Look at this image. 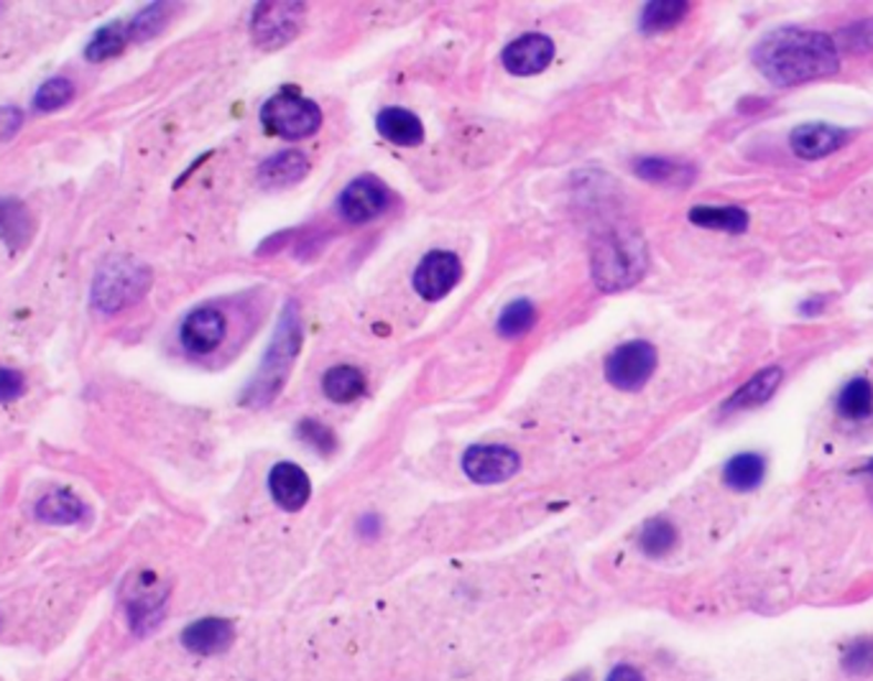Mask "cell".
<instances>
[{"label":"cell","instance_id":"cell-29","mask_svg":"<svg viewBox=\"0 0 873 681\" xmlns=\"http://www.w3.org/2000/svg\"><path fill=\"white\" fill-rule=\"evenodd\" d=\"M638 546L646 556H667L677 546V528L667 518H652L638 534Z\"/></svg>","mask_w":873,"mask_h":681},{"label":"cell","instance_id":"cell-20","mask_svg":"<svg viewBox=\"0 0 873 681\" xmlns=\"http://www.w3.org/2000/svg\"><path fill=\"white\" fill-rule=\"evenodd\" d=\"M781 378H784V373H781V368H777V365L775 368L759 370L754 378H748L726 404H723V413L746 411V409H756V406H763L777 394Z\"/></svg>","mask_w":873,"mask_h":681},{"label":"cell","instance_id":"cell-28","mask_svg":"<svg viewBox=\"0 0 873 681\" xmlns=\"http://www.w3.org/2000/svg\"><path fill=\"white\" fill-rule=\"evenodd\" d=\"M128 44H131L128 23H111V27L100 29L95 33L93 41H90L85 49V56L90 62H105L118 56Z\"/></svg>","mask_w":873,"mask_h":681},{"label":"cell","instance_id":"cell-21","mask_svg":"<svg viewBox=\"0 0 873 681\" xmlns=\"http://www.w3.org/2000/svg\"><path fill=\"white\" fill-rule=\"evenodd\" d=\"M376 130L388 144L414 148L424 140V126L417 115L404 111V107H386L376 115Z\"/></svg>","mask_w":873,"mask_h":681},{"label":"cell","instance_id":"cell-33","mask_svg":"<svg viewBox=\"0 0 873 681\" xmlns=\"http://www.w3.org/2000/svg\"><path fill=\"white\" fill-rule=\"evenodd\" d=\"M835 46L838 52L845 49L851 54H869L873 52V19H863L855 23H848L841 31L835 33Z\"/></svg>","mask_w":873,"mask_h":681},{"label":"cell","instance_id":"cell-11","mask_svg":"<svg viewBox=\"0 0 873 681\" xmlns=\"http://www.w3.org/2000/svg\"><path fill=\"white\" fill-rule=\"evenodd\" d=\"M463 279V263L450 251H432L414 271V289L424 302H439Z\"/></svg>","mask_w":873,"mask_h":681},{"label":"cell","instance_id":"cell-41","mask_svg":"<svg viewBox=\"0 0 873 681\" xmlns=\"http://www.w3.org/2000/svg\"><path fill=\"white\" fill-rule=\"evenodd\" d=\"M869 472H871V475H873V460L869 462Z\"/></svg>","mask_w":873,"mask_h":681},{"label":"cell","instance_id":"cell-38","mask_svg":"<svg viewBox=\"0 0 873 681\" xmlns=\"http://www.w3.org/2000/svg\"><path fill=\"white\" fill-rule=\"evenodd\" d=\"M609 681H644V674L636 667H631V663H621V667L611 671Z\"/></svg>","mask_w":873,"mask_h":681},{"label":"cell","instance_id":"cell-18","mask_svg":"<svg viewBox=\"0 0 873 681\" xmlns=\"http://www.w3.org/2000/svg\"><path fill=\"white\" fill-rule=\"evenodd\" d=\"M33 230H37V220H33L31 210L21 199H0V240H3L11 251L27 248L33 238Z\"/></svg>","mask_w":873,"mask_h":681},{"label":"cell","instance_id":"cell-25","mask_svg":"<svg viewBox=\"0 0 873 681\" xmlns=\"http://www.w3.org/2000/svg\"><path fill=\"white\" fill-rule=\"evenodd\" d=\"M365 376L363 370H357L355 365H337L330 368L322 378V390L330 401L335 404H353L355 398L365 394Z\"/></svg>","mask_w":873,"mask_h":681},{"label":"cell","instance_id":"cell-8","mask_svg":"<svg viewBox=\"0 0 873 681\" xmlns=\"http://www.w3.org/2000/svg\"><path fill=\"white\" fill-rule=\"evenodd\" d=\"M166 593H169V589H166V585L154 572H138V575L128 579L126 595L123 597H126L131 628L136 630V633H146V630L159 626V620L164 618L162 612L166 597H169Z\"/></svg>","mask_w":873,"mask_h":681},{"label":"cell","instance_id":"cell-36","mask_svg":"<svg viewBox=\"0 0 873 681\" xmlns=\"http://www.w3.org/2000/svg\"><path fill=\"white\" fill-rule=\"evenodd\" d=\"M27 388V378L13 368H0V401L8 404L13 398H19Z\"/></svg>","mask_w":873,"mask_h":681},{"label":"cell","instance_id":"cell-32","mask_svg":"<svg viewBox=\"0 0 873 681\" xmlns=\"http://www.w3.org/2000/svg\"><path fill=\"white\" fill-rule=\"evenodd\" d=\"M74 99V85L70 80L64 77H54V80H46L44 85L39 87V93L33 95V107H37L39 113H54L60 111V107L70 105Z\"/></svg>","mask_w":873,"mask_h":681},{"label":"cell","instance_id":"cell-10","mask_svg":"<svg viewBox=\"0 0 873 681\" xmlns=\"http://www.w3.org/2000/svg\"><path fill=\"white\" fill-rule=\"evenodd\" d=\"M521 470V457L503 444H478L463 454V472L478 485H498Z\"/></svg>","mask_w":873,"mask_h":681},{"label":"cell","instance_id":"cell-37","mask_svg":"<svg viewBox=\"0 0 873 681\" xmlns=\"http://www.w3.org/2000/svg\"><path fill=\"white\" fill-rule=\"evenodd\" d=\"M21 126H23V113L19 111V107H13V105L0 107V144L11 140L15 133L21 130Z\"/></svg>","mask_w":873,"mask_h":681},{"label":"cell","instance_id":"cell-24","mask_svg":"<svg viewBox=\"0 0 873 681\" xmlns=\"http://www.w3.org/2000/svg\"><path fill=\"white\" fill-rule=\"evenodd\" d=\"M763 475H767V462L756 452H741L730 457L726 468H723V483L730 490H738V493H748V490L759 488L763 483Z\"/></svg>","mask_w":873,"mask_h":681},{"label":"cell","instance_id":"cell-40","mask_svg":"<svg viewBox=\"0 0 873 681\" xmlns=\"http://www.w3.org/2000/svg\"><path fill=\"white\" fill-rule=\"evenodd\" d=\"M570 681H590V677L588 674H578V677H572Z\"/></svg>","mask_w":873,"mask_h":681},{"label":"cell","instance_id":"cell-26","mask_svg":"<svg viewBox=\"0 0 873 681\" xmlns=\"http://www.w3.org/2000/svg\"><path fill=\"white\" fill-rule=\"evenodd\" d=\"M835 409L843 419L863 421L873 413V386L869 378H853L838 394Z\"/></svg>","mask_w":873,"mask_h":681},{"label":"cell","instance_id":"cell-6","mask_svg":"<svg viewBox=\"0 0 873 681\" xmlns=\"http://www.w3.org/2000/svg\"><path fill=\"white\" fill-rule=\"evenodd\" d=\"M656 363H659V355H656V347L646 339H631V343L615 347L605 360V378L609 384L619 390H626V394H634V390H642L648 378L654 376Z\"/></svg>","mask_w":873,"mask_h":681},{"label":"cell","instance_id":"cell-2","mask_svg":"<svg viewBox=\"0 0 873 681\" xmlns=\"http://www.w3.org/2000/svg\"><path fill=\"white\" fill-rule=\"evenodd\" d=\"M299 347H302V314H299V304L294 298H289L277 322V329H273L269 350H266L259 365V373L246 386L240 404L251 406V409L269 406L281 394V388L287 386Z\"/></svg>","mask_w":873,"mask_h":681},{"label":"cell","instance_id":"cell-23","mask_svg":"<svg viewBox=\"0 0 873 681\" xmlns=\"http://www.w3.org/2000/svg\"><path fill=\"white\" fill-rule=\"evenodd\" d=\"M689 222L697 228L705 230H718V232H734V235H741L748 228V212L744 207L736 205H697L689 210Z\"/></svg>","mask_w":873,"mask_h":681},{"label":"cell","instance_id":"cell-34","mask_svg":"<svg viewBox=\"0 0 873 681\" xmlns=\"http://www.w3.org/2000/svg\"><path fill=\"white\" fill-rule=\"evenodd\" d=\"M843 669L853 677H869L873 671V641L859 638L843 653Z\"/></svg>","mask_w":873,"mask_h":681},{"label":"cell","instance_id":"cell-13","mask_svg":"<svg viewBox=\"0 0 873 681\" xmlns=\"http://www.w3.org/2000/svg\"><path fill=\"white\" fill-rule=\"evenodd\" d=\"M554 60V41L544 33H523L517 41H511L503 49L501 62L506 72L517 77H531V74L544 72Z\"/></svg>","mask_w":873,"mask_h":681},{"label":"cell","instance_id":"cell-19","mask_svg":"<svg viewBox=\"0 0 873 681\" xmlns=\"http://www.w3.org/2000/svg\"><path fill=\"white\" fill-rule=\"evenodd\" d=\"M634 174L638 179L648 181V185H662L675 189H687L697 177L693 164L662 159V156H644V159H636Z\"/></svg>","mask_w":873,"mask_h":681},{"label":"cell","instance_id":"cell-9","mask_svg":"<svg viewBox=\"0 0 873 681\" xmlns=\"http://www.w3.org/2000/svg\"><path fill=\"white\" fill-rule=\"evenodd\" d=\"M391 205V192L384 181L376 177H357L337 197L340 218L351 226H365V222L381 218Z\"/></svg>","mask_w":873,"mask_h":681},{"label":"cell","instance_id":"cell-12","mask_svg":"<svg viewBox=\"0 0 873 681\" xmlns=\"http://www.w3.org/2000/svg\"><path fill=\"white\" fill-rule=\"evenodd\" d=\"M226 332H228L226 314L215 310V306H199V310L189 312L187 319L181 322L179 339L187 353L210 355L222 345Z\"/></svg>","mask_w":873,"mask_h":681},{"label":"cell","instance_id":"cell-31","mask_svg":"<svg viewBox=\"0 0 873 681\" xmlns=\"http://www.w3.org/2000/svg\"><path fill=\"white\" fill-rule=\"evenodd\" d=\"M172 15V6L169 3H154L144 8V11L133 15L128 21V33H131V41H146L156 36L164 29V23L169 21Z\"/></svg>","mask_w":873,"mask_h":681},{"label":"cell","instance_id":"cell-4","mask_svg":"<svg viewBox=\"0 0 873 681\" xmlns=\"http://www.w3.org/2000/svg\"><path fill=\"white\" fill-rule=\"evenodd\" d=\"M152 269L133 259H113L100 265L93 281V306L103 314H118L141 302L152 289Z\"/></svg>","mask_w":873,"mask_h":681},{"label":"cell","instance_id":"cell-1","mask_svg":"<svg viewBox=\"0 0 873 681\" xmlns=\"http://www.w3.org/2000/svg\"><path fill=\"white\" fill-rule=\"evenodd\" d=\"M754 64L775 87H794L838 74L841 52L828 33L784 27L754 46Z\"/></svg>","mask_w":873,"mask_h":681},{"label":"cell","instance_id":"cell-14","mask_svg":"<svg viewBox=\"0 0 873 681\" xmlns=\"http://www.w3.org/2000/svg\"><path fill=\"white\" fill-rule=\"evenodd\" d=\"M848 140V130L830 126V123H802L789 133V146L800 159H825L843 148Z\"/></svg>","mask_w":873,"mask_h":681},{"label":"cell","instance_id":"cell-3","mask_svg":"<svg viewBox=\"0 0 873 681\" xmlns=\"http://www.w3.org/2000/svg\"><path fill=\"white\" fill-rule=\"evenodd\" d=\"M648 265L646 245L634 230L613 228L595 240L590 255V273L605 294L626 292L644 279Z\"/></svg>","mask_w":873,"mask_h":681},{"label":"cell","instance_id":"cell-27","mask_svg":"<svg viewBox=\"0 0 873 681\" xmlns=\"http://www.w3.org/2000/svg\"><path fill=\"white\" fill-rule=\"evenodd\" d=\"M689 13V3L682 0H659V3H646L642 15H638V27L644 33H662L675 29L677 23Z\"/></svg>","mask_w":873,"mask_h":681},{"label":"cell","instance_id":"cell-7","mask_svg":"<svg viewBox=\"0 0 873 681\" xmlns=\"http://www.w3.org/2000/svg\"><path fill=\"white\" fill-rule=\"evenodd\" d=\"M302 3H261L251 15V36L266 52L287 46L304 27Z\"/></svg>","mask_w":873,"mask_h":681},{"label":"cell","instance_id":"cell-35","mask_svg":"<svg viewBox=\"0 0 873 681\" xmlns=\"http://www.w3.org/2000/svg\"><path fill=\"white\" fill-rule=\"evenodd\" d=\"M297 434H299V439H302V442L314 447V450H318L320 454L335 452V447H337V439H335V434H332V429L324 427V423H320V421H314V419H304L302 423H299Z\"/></svg>","mask_w":873,"mask_h":681},{"label":"cell","instance_id":"cell-30","mask_svg":"<svg viewBox=\"0 0 873 681\" xmlns=\"http://www.w3.org/2000/svg\"><path fill=\"white\" fill-rule=\"evenodd\" d=\"M537 322V310L529 298H519V302H511L503 306L501 317L496 322V332L506 339H517L521 335L534 327Z\"/></svg>","mask_w":873,"mask_h":681},{"label":"cell","instance_id":"cell-16","mask_svg":"<svg viewBox=\"0 0 873 681\" xmlns=\"http://www.w3.org/2000/svg\"><path fill=\"white\" fill-rule=\"evenodd\" d=\"M236 638V628L226 618H202L195 620L185 633H181V643L187 651L197 656H218L228 651Z\"/></svg>","mask_w":873,"mask_h":681},{"label":"cell","instance_id":"cell-22","mask_svg":"<svg viewBox=\"0 0 873 681\" xmlns=\"http://www.w3.org/2000/svg\"><path fill=\"white\" fill-rule=\"evenodd\" d=\"M33 513H37L41 523H49V526H72V523H80L87 516V509L70 490H54V493H46L41 497Z\"/></svg>","mask_w":873,"mask_h":681},{"label":"cell","instance_id":"cell-17","mask_svg":"<svg viewBox=\"0 0 873 681\" xmlns=\"http://www.w3.org/2000/svg\"><path fill=\"white\" fill-rule=\"evenodd\" d=\"M306 174H310V159L297 148L289 151L273 154L271 159H266L259 169V181L263 187L284 189L291 185H299Z\"/></svg>","mask_w":873,"mask_h":681},{"label":"cell","instance_id":"cell-39","mask_svg":"<svg viewBox=\"0 0 873 681\" xmlns=\"http://www.w3.org/2000/svg\"><path fill=\"white\" fill-rule=\"evenodd\" d=\"M357 531H361L363 536L378 534V518L373 516V513H368V516H363L361 521H357Z\"/></svg>","mask_w":873,"mask_h":681},{"label":"cell","instance_id":"cell-15","mask_svg":"<svg viewBox=\"0 0 873 681\" xmlns=\"http://www.w3.org/2000/svg\"><path fill=\"white\" fill-rule=\"evenodd\" d=\"M269 490L279 509L289 513L302 511L312 495V483L306 472L294 462H279L269 472Z\"/></svg>","mask_w":873,"mask_h":681},{"label":"cell","instance_id":"cell-5","mask_svg":"<svg viewBox=\"0 0 873 681\" xmlns=\"http://www.w3.org/2000/svg\"><path fill=\"white\" fill-rule=\"evenodd\" d=\"M261 123L271 136H279L284 140H302L320 130L322 111L314 99L287 87L266 99L261 107Z\"/></svg>","mask_w":873,"mask_h":681}]
</instances>
